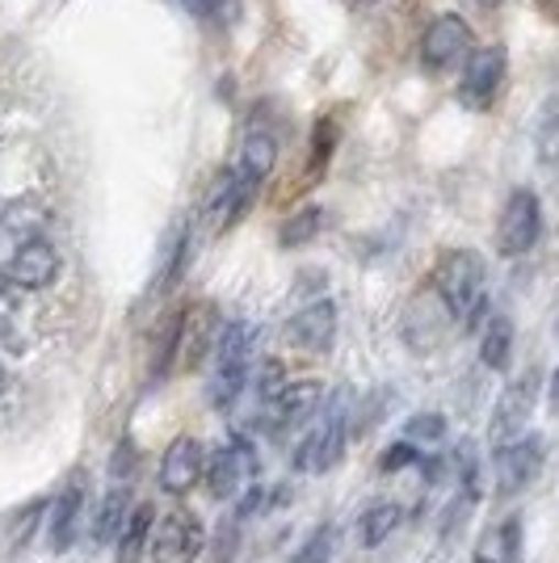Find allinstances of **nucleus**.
<instances>
[{
    "label": "nucleus",
    "instance_id": "33",
    "mask_svg": "<svg viewBox=\"0 0 559 563\" xmlns=\"http://www.w3.org/2000/svg\"><path fill=\"white\" fill-rule=\"evenodd\" d=\"M0 387H4V375H0Z\"/></svg>",
    "mask_w": 559,
    "mask_h": 563
},
{
    "label": "nucleus",
    "instance_id": "25",
    "mask_svg": "<svg viewBox=\"0 0 559 563\" xmlns=\"http://www.w3.org/2000/svg\"><path fill=\"white\" fill-rule=\"evenodd\" d=\"M420 459H425V450H417V442H413V438H404V442H392V446L383 450L379 467H383V471H404V467H417Z\"/></svg>",
    "mask_w": 559,
    "mask_h": 563
},
{
    "label": "nucleus",
    "instance_id": "13",
    "mask_svg": "<svg viewBox=\"0 0 559 563\" xmlns=\"http://www.w3.org/2000/svg\"><path fill=\"white\" fill-rule=\"evenodd\" d=\"M207 475V446L198 438H173L161 459V488L168 496H186Z\"/></svg>",
    "mask_w": 559,
    "mask_h": 563
},
{
    "label": "nucleus",
    "instance_id": "10",
    "mask_svg": "<svg viewBox=\"0 0 559 563\" xmlns=\"http://www.w3.org/2000/svg\"><path fill=\"white\" fill-rule=\"evenodd\" d=\"M467 55H471V25L459 13L434 18L425 38H420V64L429 71H450L459 68Z\"/></svg>",
    "mask_w": 559,
    "mask_h": 563
},
{
    "label": "nucleus",
    "instance_id": "5",
    "mask_svg": "<svg viewBox=\"0 0 559 563\" xmlns=\"http://www.w3.org/2000/svg\"><path fill=\"white\" fill-rule=\"evenodd\" d=\"M256 484V450L244 438H232L207 459V488L219 500H240Z\"/></svg>",
    "mask_w": 559,
    "mask_h": 563
},
{
    "label": "nucleus",
    "instance_id": "23",
    "mask_svg": "<svg viewBox=\"0 0 559 563\" xmlns=\"http://www.w3.org/2000/svg\"><path fill=\"white\" fill-rule=\"evenodd\" d=\"M332 551H337V530L325 521V526H316V530L307 534L304 547L295 551L291 563H332Z\"/></svg>",
    "mask_w": 559,
    "mask_h": 563
},
{
    "label": "nucleus",
    "instance_id": "15",
    "mask_svg": "<svg viewBox=\"0 0 559 563\" xmlns=\"http://www.w3.org/2000/svg\"><path fill=\"white\" fill-rule=\"evenodd\" d=\"M471 563H522V517L509 514L480 534Z\"/></svg>",
    "mask_w": 559,
    "mask_h": 563
},
{
    "label": "nucleus",
    "instance_id": "29",
    "mask_svg": "<svg viewBox=\"0 0 559 563\" xmlns=\"http://www.w3.org/2000/svg\"><path fill=\"white\" fill-rule=\"evenodd\" d=\"M4 320H9V299H4V290H0V329H4Z\"/></svg>",
    "mask_w": 559,
    "mask_h": 563
},
{
    "label": "nucleus",
    "instance_id": "9",
    "mask_svg": "<svg viewBox=\"0 0 559 563\" xmlns=\"http://www.w3.org/2000/svg\"><path fill=\"white\" fill-rule=\"evenodd\" d=\"M202 521L186 509L177 514H164L156 526H152V560L156 563H194L202 555Z\"/></svg>",
    "mask_w": 559,
    "mask_h": 563
},
{
    "label": "nucleus",
    "instance_id": "17",
    "mask_svg": "<svg viewBox=\"0 0 559 563\" xmlns=\"http://www.w3.org/2000/svg\"><path fill=\"white\" fill-rule=\"evenodd\" d=\"M152 526H156V509L152 505H135L131 517H127V526H122V534L114 539L118 563H143L147 547H152Z\"/></svg>",
    "mask_w": 559,
    "mask_h": 563
},
{
    "label": "nucleus",
    "instance_id": "14",
    "mask_svg": "<svg viewBox=\"0 0 559 563\" xmlns=\"http://www.w3.org/2000/svg\"><path fill=\"white\" fill-rule=\"evenodd\" d=\"M286 341L307 353H328L337 341V303L332 299H316V303L299 307L286 324Z\"/></svg>",
    "mask_w": 559,
    "mask_h": 563
},
{
    "label": "nucleus",
    "instance_id": "4",
    "mask_svg": "<svg viewBox=\"0 0 559 563\" xmlns=\"http://www.w3.org/2000/svg\"><path fill=\"white\" fill-rule=\"evenodd\" d=\"M346 438H350V412H346V396H341L320 421L311 424V433H307L299 454H295V467L311 471V475L337 467L341 450H346Z\"/></svg>",
    "mask_w": 559,
    "mask_h": 563
},
{
    "label": "nucleus",
    "instance_id": "19",
    "mask_svg": "<svg viewBox=\"0 0 559 563\" xmlns=\"http://www.w3.org/2000/svg\"><path fill=\"white\" fill-rule=\"evenodd\" d=\"M399 521H404V509H399L396 500H379L358 521V542L362 547H383L399 530Z\"/></svg>",
    "mask_w": 559,
    "mask_h": 563
},
{
    "label": "nucleus",
    "instance_id": "22",
    "mask_svg": "<svg viewBox=\"0 0 559 563\" xmlns=\"http://www.w3.org/2000/svg\"><path fill=\"white\" fill-rule=\"evenodd\" d=\"M535 147H538V161H547V165L559 161V97H551V101L542 106V114H538Z\"/></svg>",
    "mask_w": 559,
    "mask_h": 563
},
{
    "label": "nucleus",
    "instance_id": "28",
    "mask_svg": "<svg viewBox=\"0 0 559 563\" xmlns=\"http://www.w3.org/2000/svg\"><path fill=\"white\" fill-rule=\"evenodd\" d=\"M186 9L194 13V18H223L228 9H232V0H186Z\"/></svg>",
    "mask_w": 559,
    "mask_h": 563
},
{
    "label": "nucleus",
    "instance_id": "8",
    "mask_svg": "<svg viewBox=\"0 0 559 563\" xmlns=\"http://www.w3.org/2000/svg\"><path fill=\"white\" fill-rule=\"evenodd\" d=\"M320 399H325V387L316 383V378H291V383H282L274 396H265V429L270 433H286V429H295V424H307L316 417V408H320Z\"/></svg>",
    "mask_w": 559,
    "mask_h": 563
},
{
    "label": "nucleus",
    "instance_id": "1",
    "mask_svg": "<svg viewBox=\"0 0 559 563\" xmlns=\"http://www.w3.org/2000/svg\"><path fill=\"white\" fill-rule=\"evenodd\" d=\"M434 290L446 316L463 329H480L489 316V269L471 249H450L434 269Z\"/></svg>",
    "mask_w": 559,
    "mask_h": 563
},
{
    "label": "nucleus",
    "instance_id": "16",
    "mask_svg": "<svg viewBox=\"0 0 559 563\" xmlns=\"http://www.w3.org/2000/svg\"><path fill=\"white\" fill-rule=\"evenodd\" d=\"M274 161H278V143H274V135L261 126V122H253L249 131H244V147H240V173L249 177V181H265L270 173H274Z\"/></svg>",
    "mask_w": 559,
    "mask_h": 563
},
{
    "label": "nucleus",
    "instance_id": "12",
    "mask_svg": "<svg viewBox=\"0 0 559 563\" xmlns=\"http://www.w3.org/2000/svg\"><path fill=\"white\" fill-rule=\"evenodd\" d=\"M542 438H513L505 446H496V459H492V471H496V488L505 496L522 493L526 484H535V475L542 471Z\"/></svg>",
    "mask_w": 559,
    "mask_h": 563
},
{
    "label": "nucleus",
    "instance_id": "27",
    "mask_svg": "<svg viewBox=\"0 0 559 563\" xmlns=\"http://www.w3.org/2000/svg\"><path fill=\"white\" fill-rule=\"evenodd\" d=\"M135 463H140L135 446H131V442H122V446L114 450V467H110V475H114V479H127V471L135 475Z\"/></svg>",
    "mask_w": 559,
    "mask_h": 563
},
{
    "label": "nucleus",
    "instance_id": "6",
    "mask_svg": "<svg viewBox=\"0 0 559 563\" xmlns=\"http://www.w3.org/2000/svg\"><path fill=\"white\" fill-rule=\"evenodd\" d=\"M538 235H542V207H538V198L530 189H513L505 211L496 219V249L505 257H522V253L535 249Z\"/></svg>",
    "mask_w": 559,
    "mask_h": 563
},
{
    "label": "nucleus",
    "instance_id": "18",
    "mask_svg": "<svg viewBox=\"0 0 559 563\" xmlns=\"http://www.w3.org/2000/svg\"><path fill=\"white\" fill-rule=\"evenodd\" d=\"M127 517H131V496L118 484V488L106 493V500H101V509H97V517H94V530H89V534H94L97 547L114 542L118 534H122V526H127Z\"/></svg>",
    "mask_w": 559,
    "mask_h": 563
},
{
    "label": "nucleus",
    "instance_id": "21",
    "mask_svg": "<svg viewBox=\"0 0 559 563\" xmlns=\"http://www.w3.org/2000/svg\"><path fill=\"white\" fill-rule=\"evenodd\" d=\"M513 357V324L505 316H492L484 324V336H480V362L489 371H505Z\"/></svg>",
    "mask_w": 559,
    "mask_h": 563
},
{
    "label": "nucleus",
    "instance_id": "32",
    "mask_svg": "<svg viewBox=\"0 0 559 563\" xmlns=\"http://www.w3.org/2000/svg\"><path fill=\"white\" fill-rule=\"evenodd\" d=\"M353 4H374V0H353Z\"/></svg>",
    "mask_w": 559,
    "mask_h": 563
},
{
    "label": "nucleus",
    "instance_id": "24",
    "mask_svg": "<svg viewBox=\"0 0 559 563\" xmlns=\"http://www.w3.org/2000/svg\"><path fill=\"white\" fill-rule=\"evenodd\" d=\"M320 228H325V211H320V207H307V211H299L295 219H286V223H282V244H286V249L307 244Z\"/></svg>",
    "mask_w": 559,
    "mask_h": 563
},
{
    "label": "nucleus",
    "instance_id": "2",
    "mask_svg": "<svg viewBox=\"0 0 559 563\" xmlns=\"http://www.w3.org/2000/svg\"><path fill=\"white\" fill-rule=\"evenodd\" d=\"M253 357H256V324L249 320H232L228 329L219 332L215 341V375L207 383V399L223 412L232 408L244 383L253 375Z\"/></svg>",
    "mask_w": 559,
    "mask_h": 563
},
{
    "label": "nucleus",
    "instance_id": "11",
    "mask_svg": "<svg viewBox=\"0 0 559 563\" xmlns=\"http://www.w3.org/2000/svg\"><path fill=\"white\" fill-rule=\"evenodd\" d=\"M505 64H509L505 47H480L467 55L463 85H459V101L467 110H489L492 97L505 85Z\"/></svg>",
    "mask_w": 559,
    "mask_h": 563
},
{
    "label": "nucleus",
    "instance_id": "30",
    "mask_svg": "<svg viewBox=\"0 0 559 563\" xmlns=\"http://www.w3.org/2000/svg\"><path fill=\"white\" fill-rule=\"evenodd\" d=\"M551 399H556V404H559V371H556V375H551Z\"/></svg>",
    "mask_w": 559,
    "mask_h": 563
},
{
    "label": "nucleus",
    "instance_id": "3",
    "mask_svg": "<svg viewBox=\"0 0 559 563\" xmlns=\"http://www.w3.org/2000/svg\"><path fill=\"white\" fill-rule=\"evenodd\" d=\"M538 383H542L538 371H522V375L501 391L496 408H492V424H489L492 446H505V442H513V438L526 433V424H530L535 404H538Z\"/></svg>",
    "mask_w": 559,
    "mask_h": 563
},
{
    "label": "nucleus",
    "instance_id": "26",
    "mask_svg": "<svg viewBox=\"0 0 559 563\" xmlns=\"http://www.w3.org/2000/svg\"><path fill=\"white\" fill-rule=\"evenodd\" d=\"M408 438H413V442H425V446H438L446 438V421L438 412H420V417L408 421Z\"/></svg>",
    "mask_w": 559,
    "mask_h": 563
},
{
    "label": "nucleus",
    "instance_id": "20",
    "mask_svg": "<svg viewBox=\"0 0 559 563\" xmlns=\"http://www.w3.org/2000/svg\"><path fill=\"white\" fill-rule=\"evenodd\" d=\"M80 509H85V488L72 484L68 493L55 500V517H51V547L55 551H68L76 539V526H80Z\"/></svg>",
    "mask_w": 559,
    "mask_h": 563
},
{
    "label": "nucleus",
    "instance_id": "31",
    "mask_svg": "<svg viewBox=\"0 0 559 563\" xmlns=\"http://www.w3.org/2000/svg\"><path fill=\"white\" fill-rule=\"evenodd\" d=\"M471 4H480V9H496L501 0H471Z\"/></svg>",
    "mask_w": 559,
    "mask_h": 563
},
{
    "label": "nucleus",
    "instance_id": "7",
    "mask_svg": "<svg viewBox=\"0 0 559 563\" xmlns=\"http://www.w3.org/2000/svg\"><path fill=\"white\" fill-rule=\"evenodd\" d=\"M4 286H18V290H43L59 278V253L55 244L43 235H22V244L13 249V257L4 261L0 269Z\"/></svg>",
    "mask_w": 559,
    "mask_h": 563
}]
</instances>
